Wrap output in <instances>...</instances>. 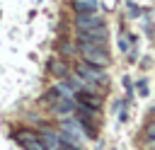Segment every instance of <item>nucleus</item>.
Here are the masks:
<instances>
[{
  "label": "nucleus",
  "mask_w": 155,
  "mask_h": 150,
  "mask_svg": "<svg viewBox=\"0 0 155 150\" xmlns=\"http://www.w3.org/2000/svg\"><path fill=\"white\" fill-rule=\"evenodd\" d=\"M75 51H80L82 60L87 65H94V68H107L111 63V56L107 51V46H97V44H87V41H78Z\"/></svg>",
  "instance_id": "1"
},
{
  "label": "nucleus",
  "mask_w": 155,
  "mask_h": 150,
  "mask_svg": "<svg viewBox=\"0 0 155 150\" xmlns=\"http://www.w3.org/2000/svg\"><path fill=\"white\" fill-rule=\"evenodd\" d=\"M78 75L82 77V80H87L90 85H102V87H107L109 85V75L102 70V68H94V65H87V63H82V65H78Z\"/></svg>",
  "instance_id": "2"
},
{
  "label": "nucleus",
  "mask_w": 155,
  "mask_h": 150,
  "mask_svg": "<svg viewBox=\"0 0 155 150\" xmlns=\"http://www.w3.org/2000/svg\"><path fill=\"white\" fill-rule=\"evenodd\" d=\"M78 41H87V44H97V46H107V41H109V31H107V24L78 31Z\"/></svg>",
  "instance_id": "3"
},
{
  "label": "nucleus",
  "mask_w": 155,
  "mask_h": 150,
  "mask_svg": "<svg viewBox=\"0 0 155 150\" xmlns=\"http://www.w3.org/2000/svg\"><path fill=\"white\" fill-rule=\"evenodd\" d=\"M15 140H17L24 150H44V145H41L39 135H36V133H31V131H27V128L15 131Z\"/></svg>",
  "instance_id": "4"
},
{
  "label": "nucleus",
  "mask_w": 155,
  "mask_h": 150,
  "mask_svg": "<svg viewBox=\"0 0 155 150\" xmlns=\"http://www.w3.org/2000/svg\"><path fill=\"white\" fill-rule=\"evenodd\" d=\"M102 24H104L102 12H94V15H75V29L78 31L92 29V27H102Z\"/></svg>",
  "instance_id": "5"
},
{
  "label": "nucleus",
  "mask_w": 155,
  "mask_h": 150,
  "mask_svg": "<svg viewBox=\"0 0 155 150\" xmlns=\"http://www.w3.org/2000/svg\"><path fill=\"white\" fill-rule=\"evenodd\" d=\"M73 12L75 15H94L102 12L99 0H73Z\"/></svg>",
  "instance_id": "6"
},
{
  "label": "nucleus",
  "mask_w": 155,
  "mask_h": 150,
  "mask_svg": "<svg viewBox=\"0 0 155 150\" xmlns=\"http://www.w3.org/2000/svg\"><path fill=\"white\" fill-rule=\"evenodd\" d=\"M78 104H80V106H85V109H90V111H97L102 102H99V97H97V94L80 90V92H78Z\"/></svg>",
  "instance_id": "7"
},
{
  "label": "nucleus",
  "mask_w": 155,
  "mask_h": 150,
  "mask_svg": "<svg viewBox=\"0 0 155 150\" xmlns=\"http://www.w3.org/2000/svg\"><path fill=\"white\" fill-rule=\"evenodd\" d=\"M41 145H44V150H61V138H58V133H51V131H41Z\"/></svg>",
  "instance_id": "8"
},
{
  "label": "nucleus",
  "mask_w": 155,
  "mask_h": 150,
  "mask_svg": "<svg viewBox=\"0 0 155 150\" xmlns=\"http://www.w3.org/2000/svg\"><path fill=\"white\" fill-rule=\"evenodd\" d=\"M70 111H73V102H68V99H58V102L53 104V114L65 116V114H70Z\"/></svg>",
  "instance_id": "9"
},
{
  "label": "nucleus",
  "mask_w": 155,
  "mask_h": 150,
  "mask_svg": "<svg viewBox=\"0 0 155 150\" xmlns=\"http://www.w3.org/2000/svg\"><path fill=\"white\" fill-rule=\"evenodd\" d=\"M51 73H53V75H61V77L68 75V70H65V65H63L61 60H53V63H51Z\"/></svg>",
  "instance_id": "10"
}]
</instances>
